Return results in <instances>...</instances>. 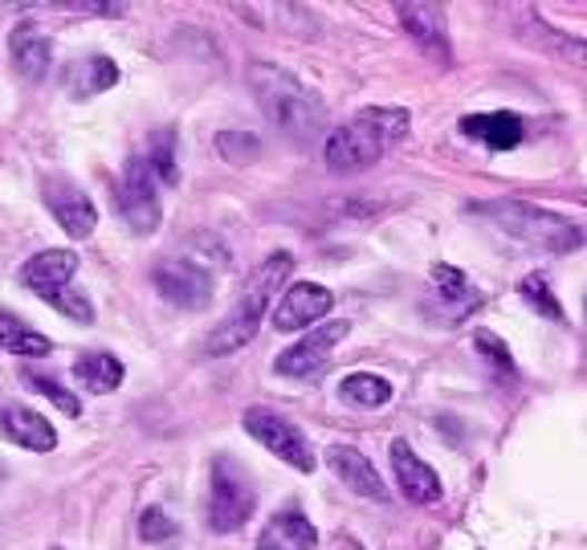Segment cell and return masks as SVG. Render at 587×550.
Returning a JSON list of instances; mask_svg holds the SVG:
<instances>
[{
  "label": "cell",
  "instance_id": "22",
  "mask_svg": "<svg viewBox=\"0 0 587 550\" xmlns=\"http://www.w3.org/2000/svg\"><path fill=\"white\" fill-rule=\"evenodd\" d=\"M339 396L351 408H384L391 400V383L384 376H371V371H351L339 383Z\"/></svg>",
  "mask_w": 587,
  "mask_h": 550
},
{
  "label": "cell",
  "instance_id": "6",
  "mask_svg": "<svg viewBox=\"0 0 587 550\" xmlns=\"http://www.w3.org/2000/svg\"><path fill=\"white\" fill-rule=\"evenodd\" d=\"M115 208H119L122 224L139 237L159 229V220H163V208H159V183L156 176L147 171L143 156H131L122 163V176L115 183Z\"/></svg>",
  "mask_w": 587,
  "mask_h": 550
},
{
  "label": "cell",
  "instance_id": "26",
  "mask_svg": "<svg viewBox=\"0 0 587 550\" xmlns=\"http://www.w3.org/2000/svg\"><path fill=\"white\" fill-rule=\"evenodd\" d=\"M24 388H33L37 396H46L58 412H66V416H82V403H78V396H73L66 383H58L53 376H37V371H24Z\"/></svg>",
  "mask_w": 587,
  "mask_h": 550
},
{
  "label": "cell",
  "instance_id": "30",
  "mask_svg": "<svg viewBox=\"0 0 587 550\" xmlns=\"http://www.w3.org/2000/svg\"><path fill=\"white\" fill-rule=\"evenodd\" d=\"M432 281H437L440 293H445L449 302H461V298H469V278H465L461 269L437 266V269H432Z\"/></svg>",
  "mask_w": 587,
  "mask_h": 550
},
{
  "label": "cell",
  "instance_id": "23",
  "mask_svg": "<svg viewBox=\"0 0 587 550\" xmlns=\"http://www.w3.org/2000/svg\"><path fill=\"white\" fill-rule=\"evenodd\" d=\"M147 171L156 176V183H176L180 168H176V131H156L147 139Z\"/></svg>",
  "mask_w": 587,
  "mask_h": 550
},
{
  "label": "cell",
  "instance_id": "16",
  "mask_svg": "<svg viewBox=\"0 0 587 550\" xmlns=\"http://www.w3.org/2000/svg\"><path fill=\"white\" fill-rule=\"evenodd\" d=\"M9 58L21 82H41L53 61V41L37 24H17L9 37Z\"/></svg>",
  "mask_w": 587,
  "mask_h": 550
},
{
  "label": "cell",
  "instance_id": "4",
  "mask_svg": "<svg viewBox=\"0 0 587 550\" xmlns=\"http://www.w3.org/2000/svg\"><path fill=\"white\" fill-rule=\"evenodd\" d=\"M477 212L489 217L494 229H501L518 244H530V249H543V253L563 257L584 244V232L575 229L571 220L559 217V212H547V208L538 204H526V200H489Z\"/></svg>",
  "mask_w": 587,
  "mask_h": 550
},
{
  "label": "cell",
  "instance_id": "3",
  "mask_svg": "<svg viewBox=\"0 0 587 550\" xmlns=\"http://www.w3.org/2000/svg\"><path fill=\"white\" fill-rule=\"evenodd\" d=\"M408 134V110L404 107H367L351 122H342L327 134L322 159L330 171H364L388 156Z\"/></svg>",
  "mask_w": 587,
  "mask_h": 550
},
{
  "label": "cell",
  "instance_id": "18",
  "mask_svg": "<svg viewBox=\"0 0 587 550\" xmlns=\"http://www.w3.org/2000/svg\"><path fill=\"white\" fill-rule=\"evenodd\" d=\"M461 131L477 143H486L489 151H510L523 143L526 127L514 110H489V114H465Z\"/></svg>",
  "mask_w": 587,
  "mask_h": 550
},
{
  "label": "cell",
  "instance_id": "10",
  "mask_svg": "<svg viewBox=\"0 0 587 550\" xmlns=\"http://www.w3.org/2000/svg\"><path fill=\"white\" fill-rule=\"evenodd\" d=\"M330 306H335V293L327 286H318V281H294L290 290L281 293L278 310H273V327L281 334H290V330H315L318 322H327Z\"/></svg>",
  "mask_w": 587,
  "mask_h": 550
},
{
  "label": "cell",
  "instance_id": "13",
  "mask_svg": "<svg viewBox=\"0 0 587 550\" xmlns=\"http://www.w3.org/2000/svg\"><path fill=\"white\" fill-rule=\"evenodd\" d=\"M396 17H400L404 33L412 37L428 58H437L440 66H449L452 46H449V24H445L440 4H412V0H404V4H396Z\"/></svg>",
  "mask_w": 587,
  "mask_h": 550
},
{
  "label": "cell",
  "instance_id": "28",
  "mask_svg": "<svg viewBox=\"0 0 587 550\" xmlns=\"http://www.w3.org/2000/svg\"><path fill=\"white\" fill-rule=\"evenodd\" d=\"M217 151H220V159H232V163H249L253 156H261V143H257V134L220 131L217 134Z\"/></svg>",
  "mask_w": 587,
  "mask_h": 550
},
{
  "label": "cell",
  "instance_id": "32",
  "mask_svg": "<svg viewBox=\"0 0 587 550\" xmlns=\"http://www.w3.org/2000/svg\"><path fill=\"white\" fill-rule=\"evenodd\" d=\"M547 37H550V46H559L567 58L587 61V41H575V37H567V33H547Z\"/></svg>",
  "mask_w": 587,
  "mask_h": 550
},
{
  "label": "cell",
  "instance_id": "33",
  "mask_svg": "<svg viewBox=\"0 0 587 550\" xmlns=\"http://www.w3.org/2000/svg\"><path fill=\"white\" fill-rule=\"evenodd\" d=\"M584 314H587V298H584Z\"/></svg>",
  "mask_w": 587,
  "mask_h": 550
},
{
  "label": "cell",
  "instance_id": "27",
  "mask_svg": "<svg viewBox=\"0 0 587 550\" xmlns=\"http://www.w3.org/2000/svg\"><path fill=\"white\" fill-rule=\"evenodd\" d=\"M518 293H523L526 302L535 306V310H538L543 318H555V322L563 318L559 298H555V290L547 286V278H543V273H526V278L518 281Z\"/></svg>",
  "mask_w": 587,
  "mask_h": 550
},
{
  "label": "cell",
  "instance_id": "29",
  "mask_svg": "<svg viewBox=\"0 0 587 550\" xmlns=\"http://www.w3.org/2000/svg\"><path fill=\"white\" fill-rule=\"evenodd\" d=\"M171 534H176V522H171L163 510L139 513V538H143V542H163V538H171Z\"/></svg>",
  "mask_w": 587,
  "mask_h": 550
},
{
  "label": "cell",
  "instance_id": "8",
  "mask_svg": "<svg viewBox=\"0 0 587 550\" xmlns=\"http://www.w3.org/2000/svg\"><path fill=\"white\" fill-rule=\"evenodd\" d=\"M347 330H351L347 318H327V322H318L315 330H306L302 339L294 342L290 351H281L278 359H273V371H278V376H294V379L322 376L330 363V351L347 339Z\"/></svg>",
  "mask_w": 587,
  "mask_h": 550
},
{
  "label": "cell",
  "instance_id": "34",
  "mask_svg": "<svg viewBox=\"0 0 587 550\" xmlns=\"http://www.w3.org/2000/svg\"><path fill=\"white\" fill-rule=\"evenodd\" d=\"M49 550H61V547H49Z\"/></svg>",
  "mask_w": 587,
  "mask_h": 550
},
{
  "label": "cell",
  "instance_id": "12",
  "mask_svg": "<svg viewBox=\"0 0 587 550\" xmlns=\"http://www.w3.org/2000/svg\"><path fill=\"white\" fill-rule=\"evenodd\" d=\"M391 481L400 486V493L412 506H437L440 501V477L432 464H425V457H416L408 440H391Z\"/></svg>",
  "mask_w": 587,
  "mask_h": 550
},
{
  "label": "cell",
  "instance_id": "19",
  "mask_svg": "<svg viewBox=\"0 0 587 550\" xmlns=\"http://www.w3.org/2000/svg\"><path fill=\"white\" fill-rule=\"evenodd\" d=\"M310 547H318V530L298 510L273 513L266 530H261V538H257V550H310Z\"/></svg>",
  "mask_w": 587,
  "mask_h": 550
},
{
  "label": "cell",
  "instance_id": "17",
  "mask_svg": "<svg viewBox=\"0 0 587 550\" xmlns=\"http://www.w3.org/2000/svg\"><path fill=\"white\" fill-rule=\"evenodd\" d=\"M73 273H78V253L73 249H46V253H33L17 269V281L29 286L33 293H41V290L70 286Z\"/></svg>",
  "mask_w": 587,
  "mask_h": 550
},
{
  "label": "cell",
  "instance_id": "21",
  "mask_svg": "<svg viewBox=\"0 0 587 550\" xmlns=\"http://www.w3.org/2000/svg\"><path fill=\"white\" fill-rule=\"evenodd\" d=\"M0 351H12V354H21V359H46V354L53 351V342H49L41 330L24 327L17 314L0 310Z\"/></svg>",
  "mask_w": 587,
  "mask_h": 550
},
{
  "label": "cell",
  "instance_id": "15",
  "mask_svg": "<svg viewBox=\"0 0 587 550\" xmlns=\"http://www.w3.org/2000/svg\"><path fill=\"white\" fill-rule=\"evenodd\" d=\"M327 464H330V473L339 477V481L351 489V493H359V498H371V501L388 498V481L376 473V464L367 461L359 449L335 444V449H327Z\"/></svg>",
  "mask_w": 587,
  "mask_h": 550
},
{
  "label": "cell",
  "instance_id": "31",
  "mask_svg": "<svg viewBox=\"0 0 587 550\" xmlns=\"http://www.w3.org/2000/svg\"><path fill=\"white\" fill-rule=\"evenodd\" d=\"M474 342L481 347V354H486V359H494V363L501 367V371H514V359L506 354V342H501L498 334H486V330H477Z\"/></svg>",
  "mask_w": 587,
  "mask_h": 550
},
{
  "label": "cell",
  "instance_id": "11",
  "mask_svg": "<svg viewBox=\"0 0 587 550\" xmlns=\"http://www.w3.org/2000/svg\"><path fill=\"white\" fill-rule=\"evenodd\" d=\"M41 200H46L49 217H53L61 229H66V237H73V241H86V237L94 232L98 208H94V200H90V196L78 188V183L49 180L46 188H41Z\"/></svg>",
  "mask_w": 587,
  "mask_h": 550
},
{
  "label": "cell",
  "instance_id": "1",
  "mask_svg": "<svg viewBox=\"0 0 587 550\" xmlns=\"http://www.w3.org/2000/svg\"><path fill=\"white\" fill-rule=\"evenodd\" d=\"M245 82H249V94L261 107L273 131H281L294 147H310L327 134V107L322 98L302 86L294 73H286L273 61H253L245 70Z\"/></svg>",
  "mask_w": 587,
  "mask_h": 550
},
{
  "label": "cell",
  "instance_id": "25",
  "mask_svg": "<svg viewBox=\"0 0 587 550\" xmlns=\"http://www.w3.org/2000/svg\"><path fill=\"white\" fill-rule=\"evenodd\" d=\"M37 298H46L58 314L73 318V322H82V327H90L94 322V306H90V298H86L82 290H73V286H58V290H41Z\"/></svg>",
  "mask_w": 587,
  "mask_h": 550
},
{
  "label": "cell",
  "instance_id": "5",
  "mask_svg": "<svg viewBox=\"0 0 587 550\" xmlns=\"http://www.w3.org/2000/svg\"><path fill=\"white\" fill-rule=\"evenodd\" d=\"M257 510V493L249 486V477L237 461L217 457L212 461V486H208V526L217 534H232L241 530Z\"/></svg>",
  "mask_w": 587,
  "mask_h": 550
},
{
  "label": "cell",
  "instance_id": "7",
  "mask_svg": "<svg viewBox=\"0 0 587 550\" xmlns=\"http://www.w3.org/2000/svg\"><path fill=\"white\" fill-rule=\"evenodd\" d=\"M241 424H245V432H249L261 449L273 452L278 461L294 464L298 473H315V464H318L315 444L306 440V432L294 424V420L269 412V408H249V412L241 416Z\"/></svg>",
  "mask_w": 587,
  "mask_h": 550
},
{
  "label": "cell",
  "instance_id": "24",
  "mask_svg": "<svg viewBox=\"0 0 587 550\" xmlns=\"http://www.w3.org/2000/svg\"><path fill=\"white\" fill-rule=\"evenodd\" d=\"M115 82H119V66H115L107 53H94V58H86L82 70H78V98L102 94V90H110Z\"/></svg>",
  "mask_w": 587,
  "mask_h": 550
},
{
  "label": "cell",
  "instance_id": "2",
  "mask_svg": "<svg viewBox=\"0 0 587 550\" xmlns=\"http://www.w3.org/2000/svg\"><path fill=\"white\" fill-rule=\"evenodd\" d=\"M290 273H294V253H273V257H266L249 278H245L229 318L217 322L212 334L205 339L208 359H225V354L241 351L245 342H253V334L261 330V318L269 314V306H273L281 286L290 281Z\"/></svg>",
  "mask_w": 587,
  "mask_h": 550
},
{
  "label": "cell",
  "instance_id": "20",
  "mask_svg": "<svg viewBox=\"0 0 587 550\" xmlns=\"http://www.w3.org/2000/svg\"><path fill=\"white\" fill-rule=\"evenodd\" d=\"M73 383H82L94 396H110L122 383V363L107 351H86L73 359Z\"/></svg>",
  "mask_w": 587,
  "mask_h": 550
},
{
  "label": "cell",
  "instance_id": "14",
  "mask_svg": "<svg viewBox=\"0 0 587 550\" xmlns=\"http://www.w3.org/2000/svg\"><path fill=\"white\" fill-rule=\"evenodd\" d=\"M0 437L12 440L17 449L29 452H53L58 449V432L46 416L24 408V403H0Z\"/></svg>",
  "mask_w": 587,
  "mask_h": 550
},
{
  "label": "cell",
  "instance_id": "9",
  "mask_svg": "<svg viewBox=\"0 0 587 550\" xmlns=\"http://www.w3.org/2000/svg\"><path fill=\"white\" fill-rule=\"evenodd\" d=\"M156 290L168 298L171 306H180V310H208L212 302V269L200 261V257H168V261H159L156 273Z\"/></svg>",
  "mask_w": 587,
  "mask_h": 550
}]
</instances>
